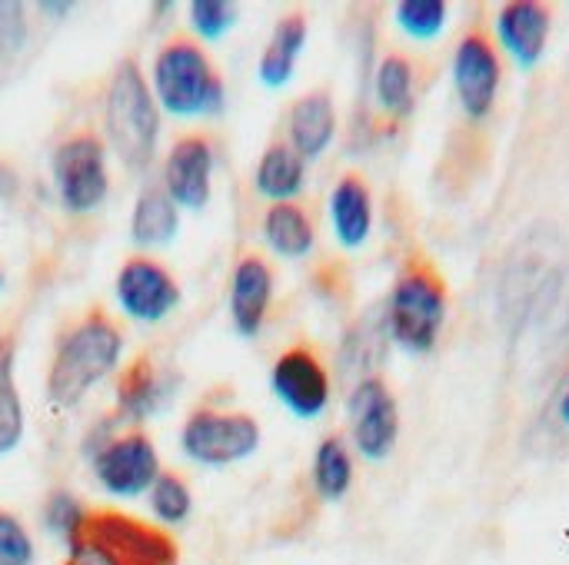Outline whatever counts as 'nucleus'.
Listing matches in <instances>:
<instances>
[{
  "mask_svg": "<svg viewBox=\"0 0 569 565\" xmlns=\"http://www.w3.org/2000/svg\"><path fill=\"white\" fill-rule=\"evenodd\" d=\"M123 336L117 323L103 313L83 316L57 346L50 373H47V400L57 410L77 406L103 376H110L120 363Z\"/></svg>",
  "mask_w": 569,
  "mask_h": 565,
  "instance_id": "nucleus-1",
  "label": "nucleus"
},
{
  "mask_svg": "<svg viewBox=\"0 0 569 565\" xmlns=\"http://www.w3.org/2000/svg\"><path fill=\"white\" fill-rule=\"evenodd\" d=\"M63 565H177L173 543L123 513H87Z\"/></svg>",
  "mask_w": 569,
  "mask_h": 565,
  "instance_id": "nucleus-2",
  "label": "nucleus"
},
{
  "mask_svg": "<svg viewBox=\"0 0 569 565\" xmlns=\"http://www.w3.org/2000/svg\"><path fill=\"white\" fill-rule=\"evenodd\" d=\"M103 127L110 147L130 170L150 167L160 137V113L137 60H123L103 93Z\"/></svg>",
  "mask_w": 569,
  "mask_h": 565,
  "instance_id": "nucleus-3",
  "label": "nucleus"
},
{
  "mask_svg": "<svg viewBox=\"0 0 569 565\" xmlns=\"http://www.w3.org/2000/svg\"><path fill=\"white\" fill-rule=\"evenodd\" d=\"M153 100L180 120L210 117L223 103V80L190 40H170L153 60Z\"/></svg>",
  "mask_w": 569,
  "mask_h": 565,
  "instance_id": "nucleus-4",
  "label": "nucleus"
},
{
  "mask_svg": "<svg viewBox=\"0 0 569 565\" xmlns=\"http://www.w3.org/2000/svg\"><path fill=\"white\" fill-rule=\"evenodd\" d=\"M387 333L407 353H430L447 320L443 283L427 270H410L397 280L387 303Z\"/></svg>",
  "mask_w": 569,
  "mask_h": 565,
  "instance_id": "nucleus-5",
  "label": "nucleus"
},
{
  "mask_svg": "<svg viewBox=\"0 0 569 565\" xmlns=\"http://www.w3.org/2000/svg\"><path fill=\"white\" fill-rule=\"evenodd\" d=\"M50 173H53V186L57 196L63 203V210L70 213H93L110 190V176H107V150L93 133H73L67 137L50 160Z\"/></svg>",
  "mask_w": 569,
  "mask_h": 565,
  "instance_id": "nucleus-6",
  "label": "nucleus"
},
{
  "mask_svg": "<svg viewBox=\"0 0 569 565\" xmlns=\"http://www.w3.org/2000/svg\"><path fill=\"white\" fill-rule=\"evenodd\" d=\"M260 446V426L247 413L197 410L180 430V450L200 466H230Z\"/></svg>",
  "mask_w": 569,
  "mask_h": 565,
  "instance_id": "nucleus-7",
  "label": "nucleus"
},
{
  "mask_svg": "<svg viewBox=\"0 0 569 565\" xmlns=\"http://www.w3.org/2000/svg\"><path fill=\"white\" fill-rule=\"evenodd\" d=\"M347 413H350L353 446L360 450V456L370 463H383L400 440V406L390 386L377 376L360 380L350 390Z\"/></svg>",
  "mask_w": 569,
  "mask_h": 565,
  "instance_id": "nucleus-8",
  "label": "nucleus"
},
{
  "mask_svg": "<svg viewBox=\"0 0 569 565\" xmlns=\"http://www.w3.org/2000/svg\"><path fill=\"white\" fill-rule=\"evenodd\" d=\"M93 476L100 490H107L117 500H137L150 493V486L160 476L153 443L143 433H130V436L103 443L93 453Z\"/></svg>",
  "mask_w": 569,
  "mask_h": 565,
  "instance_id": "nucleus-9",
  "label": "nucleus"
},
{
  "mask_svg": "<svg viewBox=\"0 0 569 565\" xmlns=\"http://www.w3.org/2000/svg\"><path fill=\"white\" fill-rule=\"evenodd\" d=\"M500 80H503V67L493 43L480 33L463 37L453 53V87L470 120L490 117L500 93Z\"/></svg>",
  "mask_w": 569,
  "mask_h": 565,
  "instance_id": "nucleus-10",
  "label": "nucleus"
},
{
  "mask_svg": "<svg viewBox=\"0 0 569 565\" xmlns=\"http://www.w3.org/2000/svg\"><path fill=\"white\" fill-rule=\"evenodd\" d=\"M117 303L137 323H160L177 310L180 286L160 263L133 256L117 273Z\"/></svg>",
  "mask_w": 569,
  "mask_h": 565,
  "instance_id": "nucleus-11",
  "label": "nucleus"
},
{
  "mask_svg": "<svg viewBox=\"0 0 569 565\" xmlns=\"http://www.w3.org/2000/svg\"><path fill=\"white\" fill-rule=\"evenodd\" d=\"M270 386L297 420H317L330 406V376L307 346H293L273 363Z\"/></svg>",
  "mask_w": 569,
  "mask_h": 565,
  "instance_id": "nucleus-12",
  "label": "nucleus"
},
{
  "mask_svg": "<svg viewBox=\"0 0 569 565\" xmlns=\"http://www.w3.org/2000/svg\"><path fill=\"white\" fill-rule=\"evenodd\" d=\"M210 176H213V147L190 133L173 143L163 163V190L183 210H200L210 200Z\"/></svg>",
  "mask_w": 569,
  "mask_h": 565,
  "instance_id": "nucleus-13",
  "label": "nucleus"
},
{
  "mask_svg": "<svg viewBox=\"0 0 569 565\" xmlns=\"http://www.w3.org/2000/svg\"><path fill=\"white\" fill-rule=\"evenodd\" d=\"M550 10L537 0H510L497 10V40L523 67L533 70L550 43Z\"/></svg>",
  "mask_w": 569,
  "mask_h": 565,
  "instance_id": "nucleus-14",
  "label": "nucleus"
},
{
  "mask_svg": "<svg viewBox=\"0 0 569 565\" xmlns=\"http://www.w3.org/2000/svg\"><path fill=\"white\" fill-rule=\"evenodd\" d=\"M273 270L260 256H243L230 276V320L243 340H253L270 313Z\"/></svg>",
  "mask_w": 569,
  "mask_h": 565,
  "instance_id": "nucleus-15",
  "label": "nucleus"
},
{
  "mask_svg": "<svg viewBox=\"0 0 569 565\" xmlns=\"http://www.w3.org/2000/svg\"><path fill=\"white\" fill-rule=\"evenodd\" d=\"M287 133H290V147L303 160L323 157L337 137V107H333L330 93L313 90V93L300 97L287 113Z\"/></svg>",
  "mask_w": 569,
  "mask_h": 565,
  "instance_id": "nucleus-16",
  "label": "nucleus"
},
{
  "mask_svg": "<svg viewBox=\"0 0 569 565\" xmlns=\"http://www.w3.org/2000/svg\"><path fill=\"white\" fill-rule=\"evenodd\" d=\"M330 223L343 250H360L373 233V196L360 176H340L330 193Z\"/></svg>",
  "mask_w": 569,
  "mask_h": 565,
  "instance_id": "nucleus-17",
  "label": "nucleus"
},
{
  "mask_svg": "<svg viewBox=\"0 0 569 565\" xmlns=\"http://www.w3.org/2000/svg\"><path fill=\"white\" fill-rule=\"evenodd\" d=\"M307 47V17L303 13H287L277 20L263 53H260V63H257V73H260V83L270 87V90H280L293 80V70H297V60Z\"/></svg>",
  "mask_w": 569,
  "mask_h": 565,
  "instance_id": "nucleus-18",
  "label": "nucleus"
},
{
  "mask_svg": "<svg viewBox=\"0 0 569 565\" xmlns=\"http://www.w3.org/2000/svg\"><path fill=\"white\" fill-rule=\"evenodd\" d=\"M307 183V160L290 143H270L253 170V186L263 200L293 203Z\"/></svg>",
  "mask_w": 569,
  "mask_h": 565,
  "instance_id": "nucleus-19",
  "label": "nucleus"
},
{
  "mask_svg": "<svg viewBox=\"0 0 569 565\" xmlns=\"http://www.w3.org/2000/svg\"><path fill=\"white\" fill-rule=\"evenodd\" d=\"M180 206L167 196V190L160 183L143 186V193L137 196L133 216H130V236L137 246H163L177 236L180 226Z\"/></svg>",
  "mask_w": 569,
  "mask_h": 565,
  "instance_id": "nucleus-20",
  "label": "nucleus"
},
{
  "mask_svg": "<svg viewBox=\"0 0 569 565\" xmlns=\"http://www.w3.org/2000/svg\"><path fill=\"white\" fill-rule=\"evenodd\" d=\"M263 240L283 260H303V256H310L317 233H313V223L303 206L273 203L263 216Z\"/></svg>",
  "mask_w": 569,
  "mask_h": 565,
  "instance_id": "nucleus-21",
  "label": "nucleus"
},
{
  "mask_svg": "<svg viewBox=\"0 0 569 565\" xmlns=\"http://www.w3.org/2000/svg\"><path fill=\"white\" fill-rule=\"evenodd\" d=\"M163 403V386L160 376L153 370V363L147 356L133 360L117 386V416L127 423H140L147 416H153Z\"/></svg>",
  "mask_w": 569,
  "mask_h": 565,
  "instance_id": "nucleus-22",
  "label": "nucleus"
},
{
  "mask_svg": "<svg viewBox=\"0 0 569 565\" xmlns=\"http://www.w3.org/2000/svg\"><path fill=\"white\" fill-rule=\"evenodd\" d=\"M373 97L380 110L393 120H407L413 113L417 93H413V67L400 53H387L373 70Z\"/></svg>",
  "mask_w": 569,
  "mask_h": 565,
  "instance_id": "nucleus-23",
  "label": "nucleus"
},
{
  "mask_svg": "<svg viewBox=\"0 0 569 565\" xmlns=\"http://www.w3.org/2000/svg\"><path fill=\"white\" fill-rule=\"evenodd\" d=\"M313 486L327 503H340L353 486V456L340 436H327L313 456Z\"/></svg>",
  "mask_w": 569,
  "mask_h": 565,
  "instance_id": "nucleus-24",
  "label": "nucleus"
},
{
  "mask_svg": "<svg viewBox=\"0 0 569 565\" xmlns=\"http://www.w3.org/2000/svg\"><path fill=\"white\" fill-rule=\"evenodd\" d=\"M23 440V406L13 383V340H0V456L17 450Z\"/></svg>",
  "mask_w": 569,
  "mask_h": 565,
  "instance_id": "nucleus-25",
  "label": "nucleus"
},
{
  "mask_svg": "<svg viewBox=\"0 0 569 565\" xmlns=\"http://www.w3.org/2000/svg\"><path fill=\"white\" fill-rule=\"evenodd\" d=\"M393 20L410 40H437L447 30L450 7L447 0H400Z\"/></svg>",
  "mask_w": 569,
  "mask_h": 565,
  "instance_id": "nucleus-26",
  "label": "nucleus"
},
{
  "mask_svg": "<svg viewBox=\"0 0 569 565\" xmlns=\"http://www.w3.org/2000/svg\"><path fill=\"white\" fill-rule=\"evenodd\" d=\"M150 509L163 526H180V523H187V516L193 509V496L180 476L160 473L157 483L150 486Z\"/></svg>",
  "mask_w": 569,
  "mask_h": 565,
  "instance_id": "nucleus-27",
  "label": "nucleus"
},
{
  "mask_svg": "<svg viewBox=\"0 0 569 565\" xmlns=\"http://www.w3.org/2000/svg\"><path fill=\"white\" fill-rule=\"evenodd\" d=\"M383 336H387V320H383V326L373 316H367L363 323H357L353 333L343 343V373H353V370L367 373L370 366H377Z\"/></svg>",
  "mask_w": 569,
  "mask_h": 565,
  "instance_id": "nucleus-28",
  "label": "nucleus"
},
{
  "mask_svg": "<svg viewBox=\"0 0 569 565\" xmlns=\"http://www.w3.org/2000/svg\"><path fill=\"white\" fill-rule=\"evenodd\" d=\"M187 13H190L193 30H197L203 40H220V37H223L230 27H237V20H240L237 3H227V0H193Z\"/></svg>",
  "mask_w": 569,
  "mask_h": 565,
  "instance_id": "nucleus-29",
  "label": "nucleus"
},
{
  "mask_svg": "<svg viewBox=\"0 0 569 565\" xmlns=\"http://www.w3.org/2000/svg\"><path fill=\"white\" fill-rule=\"evenodd\" d=\"M83 516H87L83 506L70 493H53L47 500V506H43V526H47V533L57 536V539H63V543L73 539V533L80 529Z\"/></svg>",
  "mask_w": 569,
  "mask_h": 565,
  "instance_id": "nucleus-30",
  "label": "nucleus"
},
{
  "mask_svg": "<svg viewBox=\"0 0 569 565\" xmlns=\"http://www.w3.org/2000/svg\"><path fill=\"white\" fill-rule=\"evenodd\" d=\"M33 543L23 523L10 513H0V565H30Z\"/></svg>",
  "mask_w": 569,
  "mask_h": 565,
  "instance_id": "nucleus-31",
  "label": "nucleus"
},
{
  "mask_svg": "<svg viewBox=\"0 0 569 565\" xmlns=\"http://www.w3.org/2000/svg\"><path fill=\"white\" fill-rule=\"evenodd\" d=\"M27 17L17 0H0V53H17L27 43Z\"/></svg>",
  "mask_w": 569,
  "mask_h": 565,
  "instance_id": "nucleus-32",
  "label": "nucleus"
},
{
  "mask_svg": "<svg viewBox=\"0 0 569 565\" xmlns=\"http://www.w3.org/2000/svg\"><path fill=\"white\" fill-rule=\"evenodd\" d=\"M37 7H40L43 13H70V10H73V3H50V0H40Z\"/></svg>",
  "mask_w": 569,
  "mask_h": 565,
  "instance_id": "nucleus-33",
  "label": "nucleus"
},
{
  "mask_svg": "<svg viewBox=\"0 0 569 565\" xmlns=\"http://www.w3.org/2000/svg\"><path fill=\"white\" fill-rule=\"evenodd\" d=\"M557 416H560V423L569 430V390H563V396L557 400Z\"/></svg>",
  "mask_w": 569,
  "mask_h": 565,
  "instance_id": "nucleus-34",
  "label": "nucleus"
},
{
  "mask_svg": "<svg viewBox=\"0 0 569 565\" xmlns=\"http://www.w3.org/2000/svg\"><path fill=\"white\" fill-rule=\"evenodd\" d=\"M10 190H13V176H10V170L0 163V196H10Z\"/></svg>",
  "mask_w": 569,
  "mask_h": 565,
  "instance_id": "nucleus-35",
  "label": "nucleus"
},
{
  "mask_svg": "<svg viewBox=\"0 0 569 565\" xmlns=\"http://www.w3.org/2000/svg\"><path fill=\"white\" fill-rule=\"evenodd\" d=\"M0 290H3V273H0Z\"/></svg>",
  "mask_w": 569,
  "mask_h": 565,
  "instance_id": "nucleus-36",
  "label": "nucleus"
}]
</instances>
